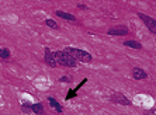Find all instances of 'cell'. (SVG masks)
<instances>
[{
    "mask_svg": "<svg viewBox=\"0 0 156 115\" xmlns=\"http://www.w3.org/2000/svg\"><path fill=\"white\" fill-rule=\"evenodd\" d=\"M151 112H152V114H156V108H153V110H151Z\"/></svg>",
    "mask_w": 156,
    "mask_h": 115,
    "instance_id": "16",
    "label": "cell"
},
{
    "mask_svg": "<svg viewBox=\"0 0 156 115\" xmlns=\"http://www.w3.org/2000/svg\"><path fill=\"white\" fill-rule=\"evenodd\" d=\"M48 103H49V104H51V107L54 108V110H56L58 112H62V111H63V110H62V107H61V104H59V103L55 100V98L48 97Z\"/></svg>",
    "mask_w": 156,
    "mask_h": 115,
    "instance_id": "11",
    "label": "cell"
},
{
    "mask_svg": "<svg viewBox=\"0 0 156 115\" xmlns=\"http://www.w3.org/2000/svg\"><path fill=\"white\" fill-rule=\"evenodd\" d=\"M45 25H48V27H49V28H52V30H58V28H59L58 23L54 21V20H51V18L45 20Z\"/></svg>",
    "mask_w": 156,
    "mask_h": 115,
    "instance_id": "12",
    "label": "cell"
},
{
    "mask_svg": "<svg viewBox=\"0 0 156 115\" xmlns=\"http://www.w3.org/2000/svg\"><path fill=\"white\" fill-rule=\"evenodd\" d=\"M65 51H68L77 62H82V63H89V62H91V59H93V56H91L89 52H86V51H83V49H79V48L66 47Z\"/></svg>",
    "mask_w": 156,
    "mask_h": 115,
    "instance_id": "2",
    "label": "cell"
},
{
    "mask_svg": "<svg viewBox=\"0 0 156 115\" xmlns=\"http://www.w3.org/2000/svg\"><path fill=\"white\" fill-rule=\"evenodd\" d=\"M55 14L58 16V17L63 18V20H68V21H76V17L70 13H66V11H62V10H56L55 11Z\"/></svg>",
    "mask_w": 156,
    "mask_h": 115,
    "instance_id": "8",
    "label": "cell"
},
{
    "mask_svg": "<svg viewBox=\"0 0 156 115\" xmlns=\"http://www.w3.org/2000/svg\"><path fill=\"white\" fill-rule=\"evenodd\" d=\"M55 58H56V62H58V65L61 66H65V68H75L77 63V61L72 55L68 52V51H56L54 52Z\"/></svg>",
    "mask_w": 156,
    "mask_h": 115,
    "instance_id": "1",
    "label": "cell"
},
{
    "mask_svg": "<svg viewBox=\"0 0 156 115\" xmlns=\"http://www.w3.org/2000/svg\"><path fill=\"white\" fill-rule=\"evenodd\" d=\"M132 77H134L135 80H144L148 77V73L141 68H134L132 69Z\"/></svg>",
    "mask_w": 156,
    "mask_h": 115,
    "instance_id": "7",
    "label": "cell"
},
{
    "mask_svg": "<svg viewBox=\"0 0 156 115\" xmlns=\"http://www.w3.org/2000/svg\"><path fill=\"white\" fill-rule=\"evenodd\" d=\"M77 7H79V9H83V10H86V6H84V4H77Z\"/></svg>",
    "mask_w": 156,
    "mask_h": 115,
    "instance_id": "15",
    "label": "cell"
},
{
    "mask_svg": "<svg viewBox=\"0 0 156 115\" xmlns=\"http://www.w3.org/2000/svg\"><path fill=\"white\" fill-rule=\"evenodd\" d=\"M44 59H45V63H47L49 68H56V65H58L56 58H55L54 52H52L49 48H45V49H44Z\"/></svg>",
    "mask_w": 156,
    "mask_h": 115,
    "instance_id": "4",
    "label": "cell"
},
{
    "mask_svg": "<svg viewBox=\"0 0 156 115\" xmlns=\"http://www.w3.org/2000/svg\"><path fill=\"white\" fill-rule=\"evenodd\" d=\"M111 101L115 103V104H120V105H131V101L121 93H114L113 96H111Z\"/></svg>",
    "mask_w": 156,
    "mask_h": 115,
    "instance_id": "6",
    "label": "cell"
},
{
    "mask_svg": "<svg viewBox=\"0 0 156 115\" xmlns=\"http://www.w3.org/2000/svg\"><path fill=\"white\" fill-rule=\"evenodd\" d=\"M129 31H128V28L125 25H117V27H113V28H110L107 31L108 35H114V37H124V35H127Z\"/></svg>",
    "mask_w": 156,
    "mask_h": 115,
    "instance_id": "5",
    "label": "cell"
},
{
    "mask_svg": "<svg viewBox=\"0 0 156 115\" xmlns=\"http://www.w3.org/2000/svg\"><path fill=\"white\" fill-rule=\"evenodd\" d=\"M138 17L141 18L142 21H144V24L146 25V28H148L152 34H155V35H156V20H155V18L149 17V16L144 14V13H138Z\"/></svg>",
    "mask_w": 156,
    "mask_h": 115,
    "instance_id": "3",
    "label": "cell"
},
{
    "mask_svg": "<svg viewBox=\"0 0 156 115\" xmlns=\"http://www.w3.org/2000/svg\"><path fill=\"white\" fill-rule=\"evenodd\" d=\"M70 80H72V77H69V76H63V77H61V82H63V83H69Z\"/></svg>",
    "mask_w": 156,
    "mask_h": 115,
    "instance_id": "14",
    "label": "cell"
},
{
    "mask_svg": "<svg viewBox=\"0 0 156 115\" xmlns=\"http://www.w3.org/2000/svg\"><path fill=\"white\" fill-rule=\"evenodd\" d=\"M10 58V51L7 48H0V59H9Z\"/></svg>",
    "mask_w": 156,
    "mask_h": 115,
    "instance_id": "13",
    "label": "cell"
},
{
    "mask_svg": "<svg viewBox=\"0 0 156 115\" xmlns=\"http://www.w3.org/2000/svg\"><path fill=\"white\" fill-rule=\"evenodd\" d=\"M124 47L132 48V49H142V44L138 42V41L129 40V41H125V42H124Z\"/></svg>",
    "mask_w": 156,
    "mask_h": 115,
    "instance_id": "9",
    "label": "cell"
},
{
    "mask_svg": "<svg viewBox=\"0 0 156 115\" xmlns=\"http://www.w3.org/2000/svg\"><path fill=\"white\" fill-rule=\"evenodd\" d=\"M30 110L34 112V114H42L44 112V105L41 103H35V104L30 105Z\"/></svg>",
    "mask_w": 156,
    "mask_h": 115,
    "instance_id": "10",
    "label": "cell"
}]
</instances>
